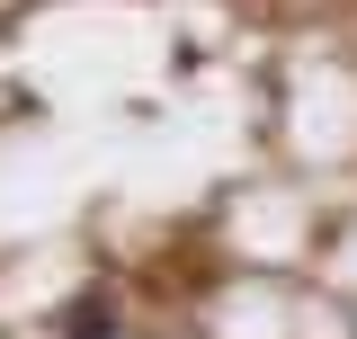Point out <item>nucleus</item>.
<instances>
[{"mask_svg": "<svg viewBox=\"0 0 357 339\" xmlns=\"http://www.w3.org/2000/svg\"><path fill=\"white\" fill-rule=\"evenodd\" d=\"M63 339H116V295H72L63 303Z\"/></svg>", "mask_w": 357, "mask_h": 339, "instance_id": "f257e3e1", "label": "nucleus"}]
</instances>
